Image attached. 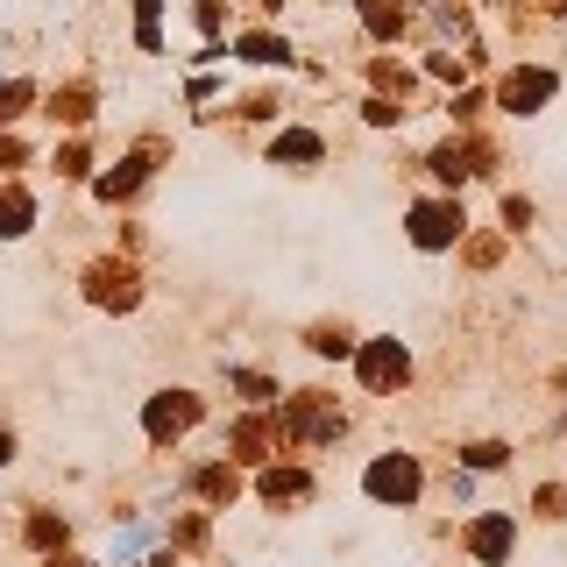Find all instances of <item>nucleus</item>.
<instances>
[{
	"instance_id": "nucleus-1",
	"label": "nucleus",
	"mask_w": 567,
	"mask_h": 567,
	"mask_svg": "<svg viewBox=\"0 0 567 567\" xmlns=\"http://www.w3.org/2000/svg\"><path fill=\"white\" fill-rule=\"evenodd\" d=\"M369 482H376V497H412V461H383Z\"/></svg>"
}]
</instances>
